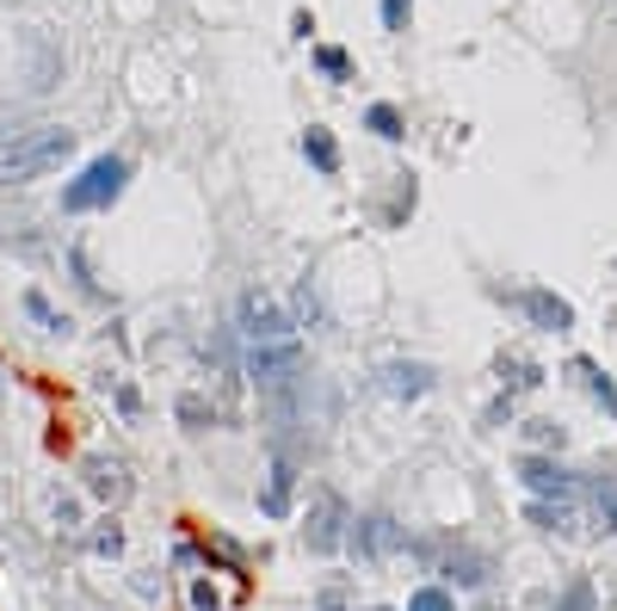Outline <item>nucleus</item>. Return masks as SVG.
Masks as SVG:
<instances>
[{"label":"nucleus","instance_id":"7ed1b4c3","mask_svg":"<svg viewBox=\"0 0 617 611\" xmlns=\"http://www.w3.org/2000/svg\"><path fill=\"white\" fill-rule=\"evenodd\" d=\"M124 179H130V161L124 154H99L75 186H62V211H105L117 191H124Z\"/></svg>","mask_w":617,"mask_h":611},{"label":"nucleus","instance_id":"b1692460","mask_svg":"<svg viewBox=\"0 0 617 611\" xmlns=\"http://www.w3.org/2000/svg\"><path fill=\"white\" fill-rule=\"evenodd\" d=\"M556 611H593V587H587V581H575V587L562 593V606Z\"/></svg>","mask_w":617,"mask_h":611},{"label":"nucleus","instance_id":"6ab92c4d","mask_svg":"<svg viewBox=\"0 0 617 611\" xmlns=\"http://www.w3.org/2000/svg\"><path fill=\"white\" fill-rule=\"evenodd\" d=\"M93 550H99V556H124V525H117V519H99Z\"/></svg>","mask_w":617,"mask_h":611},{"label":"nucleus","instance_id":"423d86ee","mask_svg":"<svg viewBox=\"0 0 617 611\" xmlns=\"http://www.w3.org/2000/svg\"><path fill=\"white\" fill-rule=\"evenodd\" d=\"M80 482H87V495L93 500H105V507H124V500H130V470H124V463L117 458H87L80 463Z\"/></svg>","mask_w":617,"mask_h":611},{"label":"nucleus","instance_id":"412c9836","mask_svg":"<svg viewBox=\"0 0 617 611\" xmlns=\"http://www.w3.org/2000/svg\"><path fill=\"white\" fill-rule=\"evenodd\" d=\"M50 513H56L62 532H75V525H80V500L75 495H50Z\"/></svg>","mask_w":617,"mask_h":611},{"label":"nucleus","instance_id":"f3484780","mask_svg":"<svg viewBox=\"0 0 617 611\" xmlns=\"http://www.w3.org/2000/svg\"><path fill=\"white\" fill-rule=\"evenodd\" d=\"M365 124L383 136V142H402V136H407V124H402V112H395V105H370Z\"/></svg>","mask_w":617,"mask_h":611},{"label":"nucleus","instance_id":"f257e3e1","mask_svg":"<svg viewBox=\"0 0 617 611\" xmlns=\"http://www.w3.org/2000/svg\"><path fill=\"white\" fill-rule=\"evenodd\" d=\"M68 154H75V130L38 124V130L0 142V186H32V179H43V173H56Z\"/></svg>","mask_w":617,"mask_h":611},{"label":"nucleus","instance_id":"f8f14e48","mask_svg":"<svg viewBox=\"0 0 617 611\" xmlns=\"http://www.w3.org/2000/svg\"><path fill=\"white\" fill-rule=\"evenodd\" d=\"M383 389L389 396H426V389H432V371H426V364H389L383 371Z\"/></svg>","mask_w":617,"mask_h":611},{"label":"nucleus","instance_id":"f03ea898","mask_svg":"<svg viewBox=\"0 0 617 611\" xmlns=\"http://www.w3.org/2000/svg\"><path fill=\"white\" fill-rule=\"evenodd\" d=\"M248 377L260 396H285V389H297L303 383V346L297 340H266V346H253L248 352Z\"/></svg>","mask_w":617,"mask_h":611},{"label":"nucleus","instance_id":"4be33fe9","mask_svg":"<svg viewBox=\"0 0 617 611\" xmlns=\"http://www.w3.org/2000/svg\"><path fill=\"white\" fill-rule=\"evenodd\" d=\"M407 20H414V0H383V25L389 32H407Z\"/></svg>","mask_w":617,"mask_h":611},{"label":"nucleus","instance_id":"393cba45","mask_svg":"<svg viewBox=\"0 0 617 611\" xmlns=\"http://www.w3.org/2000/svg\"><path fill=\"white\" fill-rule=\"evenodd\" d=\"M179 421H186V426H204V421H211V408H204L198 396H179Z\"/></svg>","mask_w":617,"mask_h":611},{"label":"nucleus","instance_id":"dca6fc26","mask_svg":"<svg viewBox=\"0 0 617 611\" xmlns=\"http://www.w3.org/2000/svg\"><path fill=\"white\" fill-rule=\"evenodd\" d=\"M308 57H315V68H322L328 80H352V57L340 50V43H315Z\"/></svg>","mask_w":617,"mask_h":611},{"label":"nucleus","instance_id":"4468645a","mask_svg":"<svg viewBox=\"0 0 617 611\" xmlns=\"http://www.w3.org/2000/svg\"><path fill=\"white\" fill-rule=\"evenodd\" d=\"M444 574H451V581H463V587H482V581H488V562L476 550H451V556H444Z\"/></svg>","mask_w":617,"mask_h":611},{"label":"nucleus","instance_id":"2eb2a0df","mask_svg":"<svg viewBox=\"0 0 617 611\" xmlns=\"http://www.w3.org/2000/svg\"><path fill=\"white\" fill-rule=\"evenodd\" d=\"M501 383H506V396H519V389H538L543 371L531 359H519V352H513V359H501Z\"/></svg>","mask_w":617,"mask_h":611},{"label":"nucleus","instance_id":"ddd939ff","mask_svg":"<svg viewBox=\"0 0 617 611\" xmlns=\"http://www.w3.org/2000/svg\"><path fill=\"white\" fill-rule=\"evenodd\" d=\"M303 154L315 161V173H340V142H333L322 124H315V130H303Z\"/></svg>","mask_w":617,"mask_h":611},{"label":"nucleus","instance_id":"1a4fd4ad","mask_svg":"<svg viewBox=\"0 0 617 611\" xmlns=\"http://www.w3.org/2000/svg\"><path fill=\"white\" fill-rule=\"evenodd\" d=\"M525 519H531V525H538V532H556V537H580L587 532V525H580V513H575V500H531V507H525Z\"/></svg>","mask_w":617,"mask_h":611},{"label":"nucleus","instance_id":"0eeeda50","mask_svg":"<svg viewBox=\"0 0 617 611\" xmlns=\"http://www.w3.org/2000/svg\"><path fill=\"white\" fill-rule=\"evenodd\" d=\"M519 309L531 315V327H543V334H568V327H575V303L556 297V290H519Z\"/></svg>","mask_w":617,"mask_h":611},{"label":"nucleus","instance_id":"bb28decb","mask_svg":"<svg viewBox=\"0 0 617 611\" xmlns=\"http://www.w3.org/2000/svg\"><path fill=\"white\" fill-rule=\"evenodd\" d=\"M599 519H605V532H617V488H599Z\"/></svg>","mask_w":617,"mask_h":611},{"label":"nucleus","instance_id":"a211bd4d","mask_svg":"<svg viewBox=\"0 0 617 611\" xmlns=\"http://www.w3.org/2000/svg\"><path fill=\"white\" fill-rule=\"evenodd\" d=\"M25 315H32V322H43L50 334H68V315H56V309L43 303L38 290H25Z\"/></svg>","mask_w":617,"mask_h":611},{"label":"nucleus","instance_id":"9b49d317","mask_svg":"<svg viewBox=\"0 0 617 611\" xmlns=\"http://www.w3.org/2000/svg\"><path fill=\"white\" fill-rule=\"evenodd\" d=\"M568 371H575V377L587 383V396H593L599 408H605V414H612V421H617V383L605 377V371H599L593 359H575V364H568Z\"/></svg>","mask_w":617,"mask_h":611},{"label":"nucleus","instance_id":"6e6552de","mask_svg":"<svg viewBox=\"0 0 617 611\" xmlns=\"http://www.w3.org/2000/svg\"><path fill=\"white\" fill-rule=\"evenodd\" d=\"M519 482L531 488V495H543V500H575V488L580 482L562 470V463H550V458H525L519 463Z\"/></svg>","mask_w":617,"mask_h":611},{"label":"nucleus","instance_id":"20e7f679","mask_svg":"<svg viewBox=\"0 0 617 611\" xmlns=\"http://www.w3.org/2000/svg\"><path fill=\"white\" fill-rule=\"evenodd\" d=\"M241 340L248 346H266V340H297V322L285 315V303L272 290H241Z\"/></svg>","mask_w":617,"mask_h":611},{"label":"nucleus","instance_id":"aec40b11","mask_svg":"<svg viewBox=\"0 0 617 611\" xmlns=\"http://www.w3.org/2000/svg\"><path fill=\"white\" fill-rule=\"evenodd\" d=\"M407 611H457V599H451L444 587H420L414 599H407Z\"/></svg>","mask_w":617,"mask_h":611},{"label":"nucleus","instance_id":"9d476101","mask_svg":"<svg viewBox=\"0 0 617 611\" xmlns=\"http://www.w3.org/2000/svg\"><path fill=\"white\" fill-rule=\"evenodd\" d=\"M290 482H297V470L278 458V463H272V476H266V495H260V513H266V519H285L290 513Z\"/></svg>","mask_w":617,"mask_h":611},{"label":"nucleus","instance_id":"a878e982","mask_svg":"<svg viewBox=\"0 0 617 611\" xmlns=\"http://www.w3.org/2000/svg\"><path fill=\"white\" fill-rule=\"evenodd\" d=\"M223 599H216V587L211 581H192V611H216Z\"/></svg>","mask_w":617,"mask_h":611},{"label":"nucleus","instance_id":"cd10ccee","mask_svg":"<svg viewBox=\"0 0 617 611\" xmlns=\"http://www.w3.org/2000/svg\"><path fill=\"white\" fill-rule=\"evenodd\" d=\"M612 574H617V569H612ZM612 593H617V587H612Z\"/></svg>","mask_w":617,"mask_h":611},{"label":"nucleus","instance_id":"5701e85b","mask_svg":"<svg viewBox=\"0 0 617 611\" xmlns=\"http://www.w3.org/2000/svg\"><path fill=\"white\" fill-rule=\"evenodd\" d=\"M525 439H531V445H562L568 433H562L556 421H531V426H525Z\"/></svg>","mask_w":617,"mask_h":611},{"label":"nucleus","instance_id":"39448f33","mask_svg":"<svg viewBox=\"0 0 617 611\" xmlns=\"http://www.w3.org/2000/svg\"><path fill=\"white\" fill-rule=\"evenodd\" d=\"M347 525H352V513H347V500L333 495V488H315V495H308L303 544L315 556H333V550H340V544H347Z\"/></svg>","mask_w":617,"mask_h":611}]
</instances>
